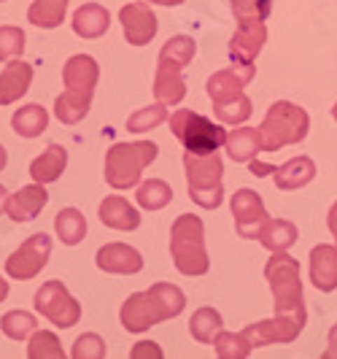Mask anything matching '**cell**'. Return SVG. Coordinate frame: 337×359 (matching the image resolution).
<instances>
[{
    "label": "cell",
    "instance_id": "6da1fadb",
    "mask_svg": "<svg viewBox=\"0 0 337 359\" xmlns=\"http://www.w3.org/2000/svg\"><path fill=\"white\" fill-rule=\"evenodd\" d=\"M184 306H186V294L176 284H154L146 292L130 294L122 303L119 319L127 332H146V330L178 316Z\"/></svg>",
    "mask_w": 337,
    "mask_h": 359
},
{
    "label": "cell",
    "instance_id": "7a4b0ae2",
    "mask_svg": "<svg viewBox=\"0 0 337 359\" xmlns=\"http://www.w3.org/2000/svg\"><path fill=\"white\" fill-rule=\"evenodd\" d=\"M100 79V68L89 54H73L62 68L65 92L54 100V116L62 125H78L89 114L92 95Z\"/></svg>",
    "mask_w": 337,
    "mask_h": 359
},
{
    "label": "cell",
    "instance_id": "3957f363",
    "mask_svg": "<svg viewBox=\"0 0 337 359\" xmlns=\"http://www.w3.org/2000/svg\"><path fill=\"white\" fill-rule=\"evenodd\" d=\"M197 43L189 36H173L160 52L157 60V76H154V97L165 106H178L186 95V84L181 71L195 60Z\"/></svg>",
    "mask_w": 337,
    "mask_h": 359
},
{
    "label": "cell",
    "instance_id": "277c9868",
    "mask_svg": "<svg viewBox=\"0 0 337 359\" xmlns=\"http://www.w3.org/2000/svg\"><path fill=\"white\" fill-rule=\"evenodd\" d=\"M265 278L273 289L275 300V313L281 316H294L300 322H308L305 313V297H302V276L300 262L286 252H273V257L265 265Z\"/></svg>",
    "mask_w": 337,
    "mask_h": 359
},
{
    "label": "cell",
    "instance_id": "5b68a950",
    "mask_svg": "<svg viewBox=\"0 0 337 359\" xmlns=\"http://www.w3.org/2000/svg\"><path fill=\"white\" fill-rule=\"evenodd\" d=\"M170 257L178 273L184 276H205L211 259L205 252V227L195 214L176 216L170 227Z\"/></svg>",
    "mask_w": 337,
    "mask_h": 359
},
{
    "label": "cell",
    "instance_id": "8992f818",
    "mask_svg": "<svg viewBox=\"0 0 337 359\" xmlns=\"http://www.w3.org/2000/svg\"><path fill=\"white\" fill-rule=\"evenodd\" d=\"M310 116L297 103L278 100L267 108L265 119L259 125V141L262 151H281L284 146H294L308 138Z\"/></svg>",
    "mask_w": 337,
    "mask_h": 359
},
{
    "label": "cell",
    "instance_id": "52a82bcc",
    "mask_svg": "<svg viewBox=\"0 0 337 359\" xmlns=\"http://www.w3.org/2000/svg\"><path fill=\"white\" fill-rule=\"evenodd\" d=\"M184 170H186V189L192 203L200 208H219L224 200V187H221V173H224V162L219 157V151L211 154H195L186 151L184 154Z\"/></svg>",
    "mask_w": 337,
    "mask_h": 359
},
{
    "label": "cell",
    "instance_id": "ba28073f",
    "mask_svg": "<svg viewBox=\"0 0 337 359\" xmlns=\"http://www.w3.org/2000/svg\"><path fill=\"white\" fill-rule=\"evenodd\" d=\"M160 149L151 141L114 144L106 154V181L114 189H130L141 181V173L157 160Z\"/></svg>",
    "mask_w": 337,
    "mask_h": 359
},
{
    "label": "cell",
    "instance_id": "9c48e42d",
    "mask_svg": "<svg viewBox=\"0 0 337 359\" xmlns=\"http://www.w3.org/2000/svg\"><path fill=\"white\" fill-rule=\"evenodd\" d=\"M170 133L176 135L178 144L186 151H195V154H211L227 144L224 127L213 125L208 116L189 111V108H178L170 116Z\"/></svg>",
    "mask_w": 337,
    "mask_h": 359
},
{
    "label": "cell",
    "instance_id": "30bf717a",
    "mask_svg": "<svg viewBox=\"0 0 337 359\" xmlns=\"http://www.w3.org/2000/svg\"><path fill=\"white\" fill-rule=\"evenodd\" d=\"M36 311L60 330H68L81 319V306L76 303V297L65 289L62 281H46L38 289Z\"/></svg>",
    "mask_w": 337,
    "mask_h": 359
},
{
    "label": "cell",
    "instance_id": "8fae6325",
    "mask_svg": "<svg viewBox=\"0 0 337 359\" xmlns=\"http://www.w3.org/2000/svg\"><path fill=\"white\" fill-rule=\"evenodd\" d=\"M49 257H52V238L46 233H36L6 259V273L17 281H30L46 268Z\"/></svg>",
    "mask_w": 337,
    "mask_h": 359
},
{
    "label": "cell",
    "instance_id": "7c38bea8",
    "mask_svg": "<svg viewBox=\"0 0 337 359\" xmlns=\"http://www.w3.org/2000/svg\"><path fill=\"white\" fill-rule=\"evenodd\" d=\"M254 73H256L254 62H240V60H232L230 68L213 73L211 79L205 81V92H208V97H211L213 106L230 103V100H235L238 95H243L246 84L254 79Z\"/></svg>",
    "mask_w": 337,
    "mask_h": 359
},
{
    "label": "cell",
    "instance_id": "4fadbf2b",
    "mask_svg": "<svg viewBox=\"0 0 337 359\" xmlns=\"http://www.w3.org/2000/svg\"><path fill=\"white\" fill-rule=\"evenodd\" d=\"M230 211L235 216V230L240 238H256L267 219V208L259 192L254 189H238L230 200Z\"/></svg>",
    "mask_w": 337,
    "mask_h": 359
},
{
    "label": "cell",
    "instance_id": "5bb4252c",
    "mask_svg": "<svg viewBox=\"0 0 337 359\" xmlns=\"http://www.w3.org/2000/svg\"><path fill=\"white\" fill-rule=\"evenodd\" d=\"M305 330V322L294 319V316H281L275 313L273 319H265V322L249 324L246 330H240L254 348H262V346H270V343H294L300 338V332Z\"/></svg>",
    "mask_w": 337,
    "mask_h": 359
},
{
    "label": "cell",
    "instance_id": "9a60e30c",
    "mask_svg": "<svg viewBox=\"0 0 337 359\" xmlns=\"http://www.w3.org/2000/svg\"><path fill=\"white\" fill-rule=\"evenodd\" d=\"M119 22H122L127 43H132V46H146L149 41H154L157 27H160L157 14L151 11V6L146 0L127 3L125 8L119 11Z\"/></svg>",
    "mask_w": 337,
    "mask_h": 359
},
{
    "label": "cell",
    "instance_id": "2e32d148",
    "mask_svg": "<svg viewBox=\"0 0 337 359\" xmlns=\"http://www.w3.org/2000/svg\"><path fill=\"white\" fill-rule=\"evenodd\" d=\"M46 203H49V192L43 189V184H27V187H22L19 192L14 195H8V203H6V214L11 222H33L43 208H46Z\"/></svg>",
    "mask_w": 337,
    "mask_h": 359
},
{
    "label": "cell",
    "instance_id": "e0dca14e",
    "mask_svg": "<svg viewBox=\"0 0 337 359\" xmlns=\"http://www.w3.org/2000/svg\"><path fill=\"white\" fill-rule=\"evenodd\" d=\"M267 43V25L262 19L256 22H240L230 41V57L240 62H254Z\"/></svg>",
    "mask_w": 337,
    "mask_h": 359
},
{
    "label": "cell",
    "instance_id": "ac0fdd59",
    "mask_svg": "<svg viewBox=\"0 0 337 359\" xmlns=\"http://www.w3.org/2000/svg\"><path fill=\"white\" fill-rule=\"evenodd\" d=\"M33 84V65L25 62L22 57L8 60L6 68L0 73V106H11L19 97H25V92Z\"/></svg>",
    "mask_w": 337,
    "mask_h": 359
},
{
    "label": "cell",
    "instance_id": "d6986e66",
    "mask_svg": "<svg viewBox=\"0 0 337 359\" xmlns=\"http://www.w3.org/2000/svg\"><path fill=\"white\" fill-rule=\"evenodd\" d=\"M97 268L106 273H116V276H132L143 270V257L138 249L127 246V243H106L97 252Z\"/></svg>",
    "mask_w": 337,
    "mask_h": 359
},
{
    "label": "cell",
    "instance_id": "ffe728a7",
    "mask_svg": "<svg viewBox=\"0 0 337 359\" xmlns=\"http://www.w3.org/2000/svg\"><path fill=\"white\" fill-rule=\"evenodd\" d=\"M310 281L319 292L337 289V246L321 243L310 252Z\"/></svg>",
    "mask_w": 337,
    "mask_h": 359
},
{
    "label": "cell",
    "instance_id": "44dd1931",
    "mask_svg": "<svg viewBox=\"0 0 337 359\" xmlns=\"http://www.w3.org/2000/svg\"><path fill=\"white\" fill-rule=\"evenodd\" d=\"M97 216H100V222L111 227V230H138L141 227V214H138V208L135 205H130L125 198H119V195H108L103 203H100V208H97Z\"/></svg>",
    "mask_w": 337,
    "mask_h": 359
},
{
    "label": "cell",
    "instance_id": "7402d4cb",
    "mask_svg": "<svg viewBox=\"0 0 337 359\" xmlns=\"http://www.w3.org/2000/svg\"><path fill=\"white\" fill-rule=\"evenodd\" d=\"M275 187L281 189V192H291V189H302V187H308L310 181L316 179V162L310 160V157H291L289 162H284L281 168H275Z\"/></svg>",
    "mask_w": 337,
    "mask_h": 359
},
{
    "label": "cell",
    "instance_id": "603a6c76",
    "mask_svg": "<svg viewBox=\"0 0 337 359\" xmlns=\"http://www.w3.org/2000/svg\"><path fill=\"white\" fill-rule=\"evenodd\" d=\"M73 33L78 38H100L111 27V14L100 3H84L73 11Z\"/></svg>",
    "mask_w": 337,
    "mask_h": 359
},
{
    "label": "cell",
    "instance_id": "cb8c5ba5",
    "mask_svg": "<svg viewBox=\"0 0 337 359\" xmlns=\"http://www.w3.org/2000/svg\"><path fill=\"white\" fill-rule=\"evenodd\" d=\"M65 165H68V151H65V146L52 144V146H46L43 154H38L36 160L30 162V176H33V181H38V184H52V181H57L65 173Z\"/></svg>",
    "mask_w": 337,
    "mask_h": 359
},
{
    "label": "cell",
    "instance_id": "d4e9b609",
    "mask_svg": "<svg viewBox=\"0 0 337 359\" xmlns=\"http://www.w3.org/2000/svg\"><path fill=\"white\" fill-rule=\"evenodd\" d=\"M297 238H300L297 224L289 219H267L256 235V241L270 252H289L297 243Z\"/></svg>",
    "mask_w": 337,
    "mask_h": 359
},
{
    "label": "cell",
    "instance_id": "484cf974",
    "mask_svg": "<svg viewBox=\"0 0 337 359\" xmlns=\"http://www.w3.org/2000/svg\"><path fill=\"white\" fill-rule=\"evenodd\" d=\"M227 154L235 162H251L256 160V154L262 151V141H259V127H238L227 133Z\"/></svg>",
    "mask_w": 337,
    "mask_h": 359
},
{
    "label": "cell",
    "instance_id": "4316f807",
    "mask_svg": "<svg viewBox=\"0 0 337 359\" xmlns=\"http://www.w3.org/2000/svg\"><path fill=\"white\" fill-rule=\"evenodd\" d=\"M11 127L22 138H38L49 127V111L38 103H27V106L17 108V114L11 116Z\"/></svg>",
    "mask_w": 337,
    "mask_h": 359
},
{
    "label": "cell",
    "instance_id": "83f0119b",
    "mask_svg": "<svg viewBox=\"0 0 337 359\" xmlns=\"http://www.w3.org/2000/svg\"><path fill=\"white\" fill-rule=\"evenodd\" d=\"M221 330H224V319H221V313L211 306L197 308L195 313H192V319H189V332H192V338L200 343H205V346H211Z\"/></svg>",
    "mask_w": 337,
    "mask_h": 359
},
{
    "label": "cell",
    "instance_id": "f1b7e54d",
    "mask_svg": "<svg viewBox=\"0 0 337 359\" xmlns=\"http://www.w3.org/2000/svg\"><path fill=\"white\" fill-rule=\"evenodd\" d=\"M54 233L65 246H76L87 235V219L78 208H62L54 216Z\"/></svg>",
    "mask_w": 337,
    "mask_h": 359
},
{
    "label": "cell",
    "instance_id": "f546056e",
    "mask_svg": "<svg viewBox=\"0 0 337 359\" xmlns=\"http://www.w3.org/2000/svg\"><path fill=\"white\" fill-rule=\"evenodd\" d=\"M65 11H68V0H36L27 8V22L41 30H54L62 25Z\"/></svg>",
    "mask_w": 337,
    "mask_h": 359
},
{
    "label": "cell",
    "instance_id": "4dcf8cb0",
    "mask_svg": "<svg viewBox=\"0 0 337 359\" xmlns=\"http://www.w3.org/2000/svg\"><path fill=\"white\" fill-rule=\"evenodd\" d=\"M135 200L146 211H160V208H165L173 200V189H170V184H165L162 179H149L138 187Z\"/></svg>",
    "mask_w": 337,
    "mask_h": 359
},
{
    "label": "cell",
    "instance_id": "1f68e13d",
    "mask_svg": "<svg viewBox=\"0 0 337 359\" xmlns=\"http://www.w3.org/2000/svg\"><path fill=\"white\" fill-rule=\"evenodd\" d=\"M213 346H216V357L219 359H246L254 351V346L243 332H227V330H221L216 335Z\"/></svg>",
    "mask_w": 337,
    "mask_h": 359
},
{
    "label": "cell",
    "instance_id": "d6a6232c",
    "mask_svg": "<svg viewBox=\"0 0 337 359\" xmlns=\"http://www.w3.org/2000/svg\"><path fill=\"white\" fill-rule=\"evenodd\" d=\"M27 357L30 359H65L62 343L49 330H36L27 343Z\"/></svg>",
    "mask_w": 337,
    "mask_h": 359
},
{
    "label": "cell",
    "instance_id": "836d02e7",
    "mask_svg": "<svg viewBox=\"0 0 337 359\" xmlns=\"http://www.w3.org/2000/svg\"><path fill=\"white\" fill-rule=\"evenodd\" d=\"M36 316L27 313V311H8L0 319V330L11 341H25V338H30L36 332Z\"/></svg>",
    "mask_w": 337,
    "mask_h": 359
},
{
    "label": "cell",
    "instance_id": "e575fe53",
    "mask_svg": "<svg viewBox=\"0 0 337 359\" xmlns=\"http://www.w3.org/2000/svg\"><path fill=\"white\" fill-rule=\"evenodd\" d=\"M167 106L165 103H154V106L138 108L132 116H127V130L130 133H149L154 127H160L162 122H167Z\"/></svg>",
    "mask_w": 337,
    "mask_h": 359
},
{
    "label": "cell",
    "instance_id": "d590c367",
    "mask_svg": "<svg viewBox=\"0 0 337 359\" xmlns=\"http://www.w3.org/2000/svg\"><path fill=\"white\" fill-rule=\"evenodd\" d=\"M216 111V116H219V122H224V125H243L246 119L251 116V97L243 92V95H238L235 100L230 103H221V106H213Z\"/></svg>",
    "mask_w": 337,
    "mask_h": 359
},
{
    "label": "cell",
    "instance_id": "8d00e7d4",
    "mask_svg": "<svg viewBox=\"0 0 337 359\" xmlns=\"http://www.w3.org/2000/svg\"><path fill=\"white\" fill-rule=\"evenodd\" d=\"M230 8L238 19V25L240 22H256V19L265 22L273 11V3L270 0H230Z\"/></svg>",
    "mask_w": 337,
    "mask_h": 359
},
{
    "label": "cell",
    "instance_id": "74e56055",
    "mask_svg": "<svg viewBox=\"0 0 337 359\" xmlns=\"http://www.w3.org/2000/svg\"><path fill=\"white\" fill-rule=\"evenodd\" d=\"M25 52V30L14 25H3L0 27V62L17 60Z\"/></svg>",
    "mask_w": 337,
    "mask_h": 359
},
{
    "label": "cell",
    "instance_id": "f35d334b",
    "mask_svg": "<svg viewBox=\"0 0 337 359\" xmlns=\"http://www.w3.org/2000/svg\"><path fill=\"white\" fill-rule=\"evenodd\" d=\"M106 354H108L106 341H103L97 332H84V335H78L71 351L73 359H103Z\"/></svg>",
    "mask_w": 337,
    "mask_h": 359
},
{
    "label": "cell",
    "instance_id": "ab89813d",
    "mask_svg": "<svg viewBox=\"0 0 337 359\" xmlns=\"http://www.w3.org/2000/svg\"><path fill=\"white\" fill-rule=\"evenodd\" d=\"M130 357L132 359H162V348L157 346L154 341H141L132 346V351H130Z\"/></svg>",
    "mask_w": 337,
    "mask_h": 359
},
{
    "label": "cell",
    "instance_id": "60d3db41",
    "mask_svg": "<svg viewBox=\"0 0 337 359\" xmlns=\"http://www.w3.org/2000/svg\"><path fill=\"white\" fill-rule=\"evenodd\" d=\"M324 359H337V324L329 330V338H326V351H324Z\"/></svg>",
    "mask_w": 337,
    "mask_h": 359
},
{
    "label": "cell",
    "instance_id": "b9f144b4",
    "mask_svg": "<svg viewBox=\"0 0 337 359\" xmlns=\"http://www.w3.org/2000/svg\"><path fill=\"white\" fill-rule=\"evenodd\" d=\"M251 173H254L256 179H262V176H270V173H275V165H265V162L251 160Z\"/></svg>",
    "mask_w": 337,
    "mask_h": 359
},
{
    "label": "cell",
    "instance_id": "7bdbcfd3",
    "mask_svg": "<svg viewBox=\"0 0 337 359\" xmlns=\"http://www.w3.org/2000/svg\"><path fill=\"white\" fill-rule=\"evenodd\" d=\"M326 227H329V233L335 235V241H337V203L329 208V214H326Z\"/></svg>",
    "mask_w": 337,
    "mask_h": 359
},
{
    "label": "cell",
    "instance_id": "ee69618b",
    "mask_svg": "<svg viewBox=\"0 0 337 359\" xmlns=\"http://www.w3.org/2000/svg\"><path fill=\"white\" fill-rule=\"evenodd\" d=\"M6 297H8V281H6L3 276H0V303H3Z\"/></svg>",
    "mask_w": 337,
    "mask_h": 359
},
{
    "label": "cell",
    "instance_id": "f6af8a7d",
    "mask_svg": "<svg viewBox=\"0 0 337 359\" xmlns=\"http://www.w3.org/2000/svg\"><path fill=\"white\" fill-rule=\"evenodd\" d=\"M6 203H8V192H6V187H0V214L6 211Z\"/></svg>",
    "mask_w": 337,
    "mask_h": 359
},
{
    "label": "cell",
    "instance_id": "bcb514c9",
    "mask_svg": "<svg viewBox=\"0 0 337 359\" xmlns=\"http://www.w3.org/2000/svg\"><path fill=\"white\" fill-rule=\"evenodd\" d=\"M146 3H160V6H181L184 0H146Z\"/></svg>",
    "mask_w": 337,
    "mask_h": 359
},
{
    "label": "cell",
    "instance_id": "7dc6e473",
    "mask_svg": "<svg viewBox=\"0 0 337 359\" xmlns=\"http://www.w3.org/2000/svg\"><path fill=\"white\" fill-rule=\"evenodd\" d=\"M6 162H8V154H6V149H3V146H0V170H3V168H6Z\"/></svg>",
    "mask_w": 337,
    "mask_h": 359
},
{
    "label": "cell",
    "instance_id": "c3c4849f",
    "mask_svg": "<svg viewBox=\"0 0 337 359\" xmlns=\"http://www.w3.org/2000/svg\"><path fill=\"white\" fill-rule=\"evenodd\" d=\"M332 116H335V122H337V103L332 106Z\"/></svg>",
    "mask_w": 337,
    "mask_h": 359
},
{
    "label": "cell",
    "instance_id": "681fc988",
    "mask_svg": "<svg viewBox=\"0 0 337 359\" xmlns=\"http://www.w3.org/2000/svg\"><path fill=\"white\" fill-rule=\"evenodd\" d=\"M0 3H3V0H0Z\"/></svg>",
    "mask_w": 337,
    "mask_h": 359
}]
</instances>
